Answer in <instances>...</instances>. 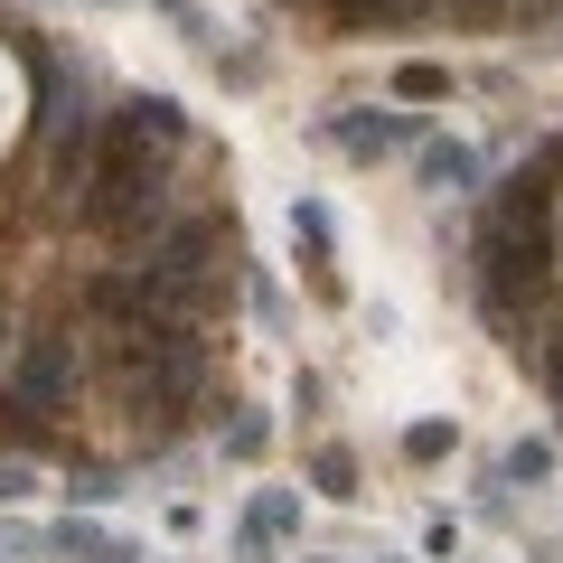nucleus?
I'll list each match as a JSON object with an SVG mask.
<instances>
[{"mask_svg":"<svg viewBox=\"0 0 563 563\" xmlns=\"http://www.w3.org/2000/svg\"><path fill=\"white\" fill-rule=\"evenodd\" d=\"M544 282H554L544 225H498L488 217V235H479V301H488V320L517 329V301H544Z\"/></svg>","mask_w":563,"mask_h":563,"instance_id":"f257e3e1","label":"nucleus"},{"mask_svg":"<svg viewBox=\"0 0 563 563\" xmlns=\"http://www.w3.org/2000/svg\"><path fill=\"white\" fill-rule=\"evenodd\" d=\"M85 217L113 225V235H151V225L169 217V179H161V161H151V151H103L95 188H85Z\"/></svg>","mask_w":563,"mask_h":563,"instance_id":"f03ea898","label":"nucleus"},{"mask_svg":"<svg viewBox=\"0 0 563 563\" xmlns=\"http://www.w3.org/2000/svg\"><path fill=\"white\" fill-rule=\"evenodd\" d=\"M217 254H225V225H207V217H179L161 244H151V263H141V291L161 310H188V301H207V282H217Z\"/></svg>","mask_w":563,"mask_h":563,"instance_id":"7ed1b4c3","label":"nucleus"},{"mask_svg":"<svg viewBox=\"0 0 563 563\" xmlns=\"http://www.w3.org/2000/svg\"><path fill=\"white\" fill-rule=\"evenodd\" d=\"M188 132V113L169 95H132L122 113H103V151H169Z\"/></svg>","mask_w":563,"mask_h":563,"instance_id":"20e7f679","label":"nucleus"},{"mask_svg":"<svg viewBox=\"0 0 563 563\" xmlns=\"http://www.w3.org/2000/svg\"><path fill=\"white\" fill-rule=\"evenodd\" d=\"M66 385H76V357H66V339H29L20 366H10V395L29 404V413H57Z\"/></svg>","mask_w":563,"mask_h":563,"instance_id":"39448f33","label":"nucleus"},{"mask_svg":"<svg viewBox=\"0 0 563 563\" xmlns=\"http://www.w3.org/2000/svg\"><path fill=\"white\" fill-rule=\"evenodd\" d=\"M544 207H554V179H544V169H517V179L498 188V225H544Z\"/></svg>","mask_w":563,"mask_h":563,"instance_id":"423d86ee","label":"nucleus"},{"mask_svg":"<svg viewBox=\"0 0 563 563\" xmlns=\"http://www.w3.org/2000/svg\"><path fill=\"white\" fill-rule=\"evenodd\" d=\"M291 526H301V507L282 498V488H273V498H254V517H244V554H263V544L291 536Z\"/></svg>","mask_w":563,"mask_h":563,"instance_id":"0eeeda50","label":"nucleus"},{"mask_svg":"<svg viewBox=\"0 0 563 563\" xmlns=\"http://www.w3.org/2000/svg\"><path fill=\"white\" fill-rule=\"evenodd\" d=\"M57 554H66V563H132V544H122V536H95V526H57Z\"/></svg>","mask_w":563,"mask_h":563,"instance_id":"6e6552de","label":"nucleus"},{"mask_svg":"<svg viewBox=\"0 0 563 563\" xmlns=\"http://www.w3.org/2000/svg\"><path fill=\"white\" fill-rule=\"evenodd\" d=\"M339 141L357 151V161H376V151H395V141H413V122H366V113H347V122H339Z\"/></svg>","mask_w":563,"mask_h":563,"instance_id":"1a4fd4ad","label":"nucleus"},{"mask_svg":"<svg viewBox=\"0 0 563 563\" xmlns=\"http://www.w3.org/2000/svg\"><path fill=\"white\" fill-rule=\"evenodd\" d=\"M422 179H432V188H470V179H479V161H470L461 141H432V151H422Z\"/></svg>","mask_w":563,"mask_h":563,"instance_id":"9d476101","label":"nucleus"},{"mask_svg":"<svg viewBox=\"0 0 563 563\" xmlns=\"http://www.w3.org/2000/svg\"><path fill=\"white\" fill-rule=\"evenodd\" d=\"M310 479H320V488H329V498H357V461H347V451H339V442H329V451H320V461H310Z\"/></svg>","mask_w":563,"mask_h":563,"instance_id":"9b49d317","label":"nucleus"},{"mask_svg":"<svg viewBox=\"0 0 563 563\" xmlns=\"http://www.w3.org/2000/svg\"><path fill=\"white\" fill-rule=\"evenodd\" d=\"M395 95H404V103H442V95H451V76H442V66H422V57H413V66L395 76Z\"/></svg>","mask_w":563,"mask_h":563,"instance_id":"f8f14e48","label":"nucleus"},{"mask_svg":"<svg viewBox=\"0 0 563 563\" xmlns=\"http://www.w3.org/2000/svg\"><path fill=\"white\" fill-rule=\"evenodd\" d=\"M544 470H554V451H544V442H517V451L498 461V479L517 488V479H544Z\"/></svg>","mask_w":563,"mask_h":563,"instance_id":"ddd939ff","label":"nucleus"},{"mask_svg":"<svg viewBox=\"0 0 563 563\" xmlns=\"http://www.w3.org/2000/svg\"><path fill=\"white\" fill-rule=\"evenodd\" d=\"M461 29H498V20H517V0H442Z\"/></svg>","mask_w":563,"mask_h":563,"instance_id":"4468645a","label":"nucleus"},{"mask_svg":"<svg viewBox=\"0 0 563 563\" xmlns=\"http://www.w3.org/2000/svg\"><path fill=\"white\" fill-rule=\"evenodd\" d=\"M451 451V422H413V432H404V461H442Z\"/></svg>","mask_w":563,"mask_h":563,"instance_id":"2eb2a0df","label":"nucleus"},{"mask_svg":"<svg viewBox=\"0 0 563 563\" xmlns=\"http://www.w3.org/2000/svg\"><path fill=\"white\" fill-rule=\"evenodd\" d=\"M329 10H339L347 29H385V20H395V0H329Z\"/></svg>","mask_w":563,"mask_h":563,"instance_id":"dca6fc26","label":"nucleus"},{"mask_svg":"<svg viewBox=\"0 0 563 563\" xmlns=\"http://www.w3.org/2000/svg\"><path fill=\"white\" fill-rule=\"evenodd\" d=\"M517 29H563V0H517Z\"/></svg>","mask_w":563,"mask_h":563,"instance_id":"f3484780","label":"nucleus"},{"mask_svg":"<svg viewBox=\"0 0 563 563\" xmlns=\"http://www.w3.org/2000/svg\"><path fill=\"white\" fill-rule=\"evenodd\" d=\"M29 488H38V479H29V470H20V461H0V507H20V498H29Z\"/></svg>","mask_w":563,"mask_h":563,"instance_id":"a211bd4d","label":"nucleus"}]
</instances>
